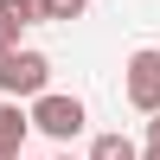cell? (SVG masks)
Wrapping results in <instances>:
<instances>
[{
	"mask_svg": "<svg viewBox=\"0 0 160 160\" xmlns=\"http://www.w3.org/2000/svg\"><path fill=\"white\" fill-rule=\"evenodd\" d=\"M45 7H51V19H83L90 0H45Z\"/></svg>",
	"mask_w": 160,
	"mask_h": 160,
	"instance_id": "7",
	"label": "cell"
},
{
	"mask_svg": "<svg viewBox=\"0 0 160 160\" xmlns=\"http://www.w3.org/2000/svg\"><path fill=\"white\" fill-rule=\"evenodd\" d=\"M135 160H160V141H148V154H135Z\"/></svg>",
	"mask_w": 160,
	"mask_h": 160,
	"instance_id": "10",
	"label": "cell"
},
{
	"mask_svg": "<svg viewBox=\"0 0 160 160\" xmlns=\"http://www.w3.org/2000/svg\"><path fill=\"white\" fill-rule=\"evenodd\" d=\"M64 160H71V154H64Z\"/></svg>",
	"mask_w": 160,
	"mask_h": 160,
	"instance_id": "12",
	"label": "cell"
},
{
	"mask_svg": "<svg viewBox=\"0 0 160 160\" xmlns=\"http://www.w3.org/2000/svg\"><path fill=\"white\" fill-rule=\"evenodd\" d=\"M19 7H26V26H45V19H51V7H45V0H19Z\"/></svg>",
	"mask_w": 160,
	"mask_h": 160,
	"instance_id": "8",
	"label": "cell"
},
{
	"mask_svg": "<svg viewBox=\"0 0 160 160\" xmlns=\"http://www.w3.org/2000/svg\"><path fill=\"white\" fill-rule=\"evenodd\" d=\"M148 141H160V109H148Z\"/></svg>",
	"mask_w": 160,
	"mask_h": 160,
	"instance_id": "9",
	"label": "cell"
},
{
	"mask_svg": "<svg viewBox=\"0 0 160 160\" xmlns=\"http://www.w3.org/2000/svg\"><path fill=\"white\" fill-rule=\"evenodd\" d=\"M51 83V58L32 45H7L0 51V96H38Z\"/></svg>",
	"mask_w": 160,
	"mask_h": 160,
	"instance_id": "1",
	"label": "cell"
},
{
	"mask_svg": "<svg viewBox=\"0 0 160 160\" xmlns=\"http://www.w3.org/2000/svg\"><path fill=\"white\" fill-rule=\"evenodd\" d=\"M13 160H32V154H13Z\"/></svg>",
	"mask_w": 160,
	"mask_h": 160,
	"instance_id": "11",
	"label": "cell"
},
{
	"mask_svg": "<svg viewBox=\"0 0 160 160\" xmlns=\"http://www.w3.org/2000/svg\"><path fill=\"white\" fill-rule=\"evenodd\" d=\"M90 160H135V141L128 135H96L90 141Z\"/></svg>",
	"mask_w": 160,
	"mask_h": 160,
	"instance_id": "6",
	"label": "cell"
},
{
	"mask_svg": "<svg viewBox=\"0 0 160 160\" xmlns=\"http://www.w3.org/2000/svg\"><path fill=\"white\" fill-rule=\"evenodd\" d=\"M26 122H32L38 135H51V141H77V135H83V102H77V96H58V90H38Z\"/></svg>",
	"mask_w": 160,
	"mask_h": 160,
	"instance_id": "2",
	"label": "cell"
},
{
	"mask_svg": "<svg viewBox=\"0 0 160 160\" xmlns=\"http://www.w3.org/2000/svg\"><path fill=\"white\" fill-rule=\"evenodd\" d=\"M19 32H26V7L19 0H0V51L19 45Z\"/></svg>",
	"mask_w": 160,
	"mask_h": 160,
	"instance_id": "5",
	"label": "cell"
},
{
	"mask_svg": "<svg viewBox=\"0 0 160 160\" xmlns=\"http://www.w3.org/2000/svg\"><path fill=\"white\" fill-rule=\"evenodd\" d=\"M26 109H13V102H0V160H13V154H26Z\"/></svg>",
	"mask_w": 160,
	"mask_h": 160,
	"instance_id": "4",
	"label": "cell"
},
{
	"mask_svg": "<svg viewBox=\"0 0 160 160\" xmlns=\"http://www.w3.org/2000/svg\"><path fill=\"white\" fill-rule=\"evenodd\" d=\"M128 102H135V109L141 115H148V109H160V51L154 45H141L135 51V58H128Z\"/></svg>",
	"mask_w": 160,
	"mask_h": 160,
	"instance_id": "3",
	"label": "cell"
}]
</instances>
